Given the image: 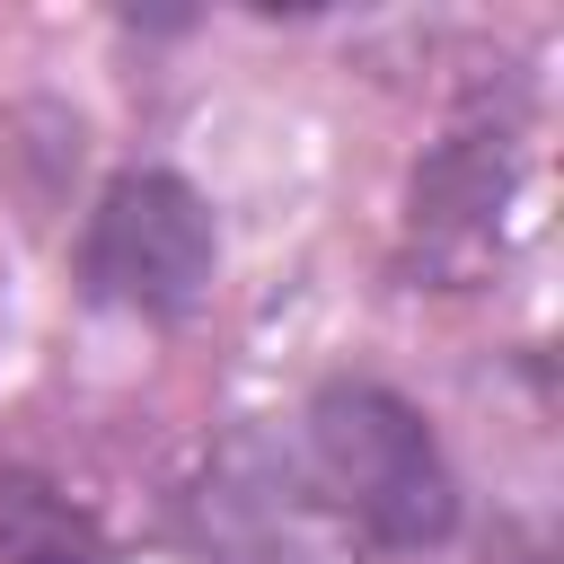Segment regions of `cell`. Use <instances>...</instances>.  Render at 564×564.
<instances>
[{
    "label": "cell",
    "mask_w": 564,
    "mask_h": 564,
    "mask_svg": "<svg viewBox=\"0 0 564 564\" xmlns=\"http://www.w3.org/2000/svg\"><path fill=\"white\" fill-rule=\"evenodd\" d=\"M308 485L379 546H441L458 520V476L432 423L379 379H335L308 397Z\"/></svg>",
    "instance_id": "obj_1"
},
{
    "label": "cell",
    "mask_w": 564,
    "mask_h": 564,
    "mask_svg": "<svg viewBox=\"0 0 564 564\" xmlns=\"http://www.w3.org/2000/svg\"><path fill=\"white\" fill-rule=\"evenodd\" d=\"M212 256L220 238H212L203 194L167 167H132L97 194L79 229V291L123 317H185L212 282Z\"/></svg>",
    "instance_id": "obj_2"
}]
</instances>
